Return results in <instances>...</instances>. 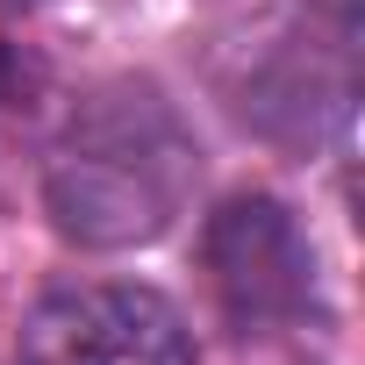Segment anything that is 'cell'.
Wrapping results in <instances>:
<instances>
[{"label": "cell", "instance_id": "3", "mask_svg": "<svg viewBox=\"0 0 365 365\" xmlns=\"http://www.w3.org/2000/svg\"><path fill=\"white\" fill-rule=\"evenodd\" d=\"M15 365H201L179 308L150 287H65L22 322Z\"/></svg>", "mask_w": 365, "mask_h": 365}, {"label": "cell", "instance_id": "1", "mask_svg": "<svg viewBox=\"0 0 365 365\" xmlns=\"http://www.w3.org/2000/svg\"><path fill=\"white\" fill-rule=\"evenodd\" d=\"M201 179V143L179 108L143 86L115 79L72 108L43 165V208L65 244L79 251H129L179 222Z\"/></svg>", "mask_w": 365, "mask_h": 365}, {"label": "cell", "instance_id": "4", "mask_svg": "<svg viewBox=\"0 0 365 365\" xmlns=\"http://www.w3.org/2000/svg\"><path fill=\"white\" fill-rule=\"evenodd\" d=\"M22 79H29V72H22V58H15L8 43H0V108L15 101V86H22Z\"/></svg>", "mask_w": 365, "mask_h": 365}, {"label": "cell", "instance_id": "5", "mask_svg": "<svg viewBox=\"0 0 365 365\" xmlns=\"http://www.w3.org/2000/svg\"><path fill=\"white\" fill-rule=\"evenodd\" d=\"M36 0H0V22H15V15H29Z\"/></svg>", "mask_w": 365, "mask_h": 365}, {"label": "cell", "instance_id": "2", "mask_svg": "<svg viewBox=\"0 0 365 365\" xmlns=\"http://www.w3.org/2000/svg\"><path fill=\"white\" fill-rule=\"evenodd\" d=\"M201 258H208V287H215L222 315L244 336L294 329L315 308V251H308L301 222L287 215V201H272V194L222 201L208 215Z\"/></svg>", "mask_w": 365, "mask_h": 365}]
</instances>
